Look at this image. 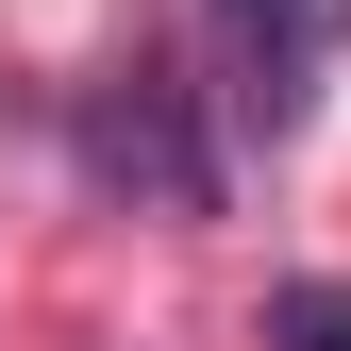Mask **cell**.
I'll list each match as a JSON object with an SVG mask.
<instances>
[{"instance_id": "obj_2", "label": "cell", "mask_w": 351, "mask_h": 351, "mask_svg": "<svg viewBox=\"0 0 351 351\" xmlns=\"http://www.w3.org/2000/svg\"><path fill=\"white\" fill-rule=\"evenodd\" d=\"M217 17H234V67H251V117H301V84H318L335 51H351V0H217Z\"/></svg>"}, {"instance_id": "obj_1", "label": "cell", "mask_w": 351, "mask_h": 351, "mask_svg": "<svg viewBox=\"0 0 351 351\" xmlns=\"http://www.w3.org/2000/svg\"><path fill=\"white\" fill-rule=\"evenodd\" d=\"M84 167H101V184H134L151 217H201V151H184V101H167L151 67L84 101Z\"/></svg>"}, {"instance_id": "obj_3", "label": "cell", "mask_w": 351, "mask_h": 351, "mask_svg": "<svg viewBox=\"0 0 351 351\" xmlns=\"http://www.w3.org/2000/svg\"><path fill=\"white\" fill-rule=\"evenodd\" d=\"M268 351H351V285H268Z\"/></svg>"}]
</instances>
